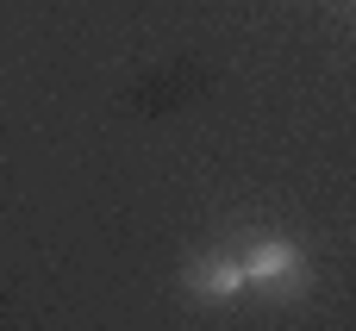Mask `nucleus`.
I'll return each instance as SVG.
<instances>
[{
	"label": "nucleus",
	"instance_id": "1",
	"mask_svg": "<svg viewBox=\"0 0 356 331\" xmlns=\"http://www.w3.org/2000/svg\"><path fill=\"white\" fill-rule=\"evenodd\" d=\"M238 263H244V282L275 288V294H294V288H307V275H313V263H307V250H300L294 238H250Z\"/></svg>",
	"mask_w": 356,
	"mask_h": 331
},
{
	"label": "nucleus",
	"instance_id": "2",
	"mask_svg": "<svg viewBox=\"0 0 356 331\" xmlns=\"http://www.w3.org/2000/svg\"><path fill=\"white\" fill-rule=\"evenodd\" d=\"M181 282H188V294H194V300H213V307H232V300L250 288V282H244V263H238V257H225V250L194 257Z\"/></svg>",
	"mask_w": 356,
	"mask_h": 331
}]
</instances>
